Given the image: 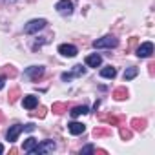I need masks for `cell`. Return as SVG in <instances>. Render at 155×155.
Returning a JSON list of instances; mask_svg holds the SVG:
<instances>
[{"instance_id":"obj_1","label":"cell","mask_w":155,"mask_h":155,"mask_svg":"<svg viewBox=\"0 0 155 155\" xmlns=\"http://www.w3.org/2000/svg\"><path fill=\"white\" fill-rule=\"evenodd\" d=\"M119 46V38H115L113 35H106L99 40L93 42V48L95 49H102V48H117Z\"/></svg>"},{"instance_id":"obj_2","label":"cell","mask_w":155,"mask_h":155,"mask_svg":"<svg viewBox=\"0 0 155 155\" xmlns=\"http://www.w3.org/2000/svg\"><path fill=\"white\" fill-rule=\"evenodd\" d=\"M46 20L44 18H35V20H29L26 26H24V33H28V35H33V33H38L40 29H44L46 28Z\"/></svg>"},{"instance_id":"obj_3","label":"cell","mask_w":155,"mask_h":155,"mask_svg":"<svg viewBox=\"0 0 155 155\" xmlns=\"http://www.w3.org/2000/svg\"><path fill=\"white\" fill-rule=\"evenodd\" d=\"M57 148V144L53 142V140H42L40 144H37L29 153H33V155H42V153H49V151H53Z\"/></svg>"},{"instance_id":"obj_4","label":"cell","mask_w":155,"mask_h":155,"mask_svg":"<svg viewBox=\"0 0 155 155\" xmlns=\"http://www.w3.org/2000/svg\"><path fill=\"white\" fill-rule=\"evenodd\" d=\"M55 9L60 15H71L73 13V2L71 0H58V2L55 4Z\"/></svg>"},{"instance_id":"obj_5","label":"cell","mask_w":155,"mask_h":155,"mask_svg":"<svg viewBox=\"0 0 155 155\" xmlns=\"http://www.w3.org/2000/svg\"><path fill=\"white\" fill-rule=\"evenodd\" d=\"M151 53H153V44L151 42H144L137 49V57L139 58H148V57H151Z\"/></svg>"},{"instance_id":"obj_6","label":"cell","mask_w":155,"mask_h":155,"mask_svg":"<svg viewBox=\"0 0 155 155\" xmlns=\"http://www.w3.org/2000/svg\"><path fill=\"white\" fill-rule=\"evenodd\" d=\"M58 53L62 57H75L77 53H79V49H77V46H73V44H60L58 46Z\"/></svg>"},{"instance_id":"obj_7","label":"cell","mask_w":155,"mask_h":155,"mask_svg":"<svg viewBox=\"0 0 155 155\" xmlns=\"http://www.w3.org/2000/svg\"><path fill=\"white\" fill-rule=\"evenodd\" d=\"M26 77H29L31 81H37L38 77H42L44 75V68L42 66H31V68H28L26 69V73H24Z\"/></svg>"},{"instance_id":"obj_8","label":"cell","mask_w":155,"mask_h":155,"mask_svg":"<svg viewBox=\"0 0 155 155\" xmlns=\"http://www.w3.org/2000/svg\"><path fill=\"white\" fill-rule=\"evenodd\" d=\"M22 131H24V126H20V124H15V126H11V128L8 130V140H9V142H15Z\"/></svg>"},{"instance_id":"obj_9","label":"cell","mask_w":155,"mask_h":155,"mask_svg":"<svg viewBox=\"0 0 155 155\" xmlns=\"http://www.w3.org/2000/svg\"><path fill=\"white\" fill-rule=\"evenodd\" d=\"M86 68H82L81 64L79 66H73V71L71 73H62V81H71L73 77H79V75H84Z\"/></svg>"},{"instance_id":"obj_10","label":"cell","mask_w":155,"mask_h":155,"mask_svg":"<svg viewBox=\"0 0 155 155\" xmlns=\"http://www.w3.org/2000/svg\"><path fill=\"white\" fill-rule=\"evenodd\" d=\"M101 64H102V57L99 53H91V55L86 57V66L88 68H99Z\"/></svg>"},{"instance_id":"obj_11","label":"cell","mask_w":155,"mask_h":155,"mask_svg":"<svg viewBox=\"0 0 155 155\" xmlns=\"http://www.w3.org/2000/svg\"><path fill=\"white\" fill-rule=\"evenodd\" d=\"M22 106H24L26 110H35V108L38 106V99H37L35 95H26V97L22 99Z\"/></svg>"},{"instance_id":"obj_12","label":"cell","mask_w":155,"mask_h":155,"mask_svg":"<svg viewBox=\"0 0 155 155\" xmlns=\"http://www.w3.org/2000/svg\"><path fill=\"white\" fill-rule=\"evenodd\" d=\"M68 130H69L71 135H81V133H84L86 126L82 122H71V124H68Z\"/></svg>"},{"instance_id":"obj_13","label":"cell","mask_w":155,"mask_h":155,"mask_svg":"<svg viewBox=\"0 0 155 155\" xmlns=\"http://www.w3.org/2000/svg\"><path fill=\"white\" fill-rule=\"evenodd\" d=\"M115 75H117V69L111 68V66H108V68H104V69L101 71V77H104V79H113Z\"/></svg>"},{"instance_id":"obj_14","label":"cell","mask_w":155,"mask_h":155,"mask_svg":"<svg viewBox=\"0 0 155 155\" xmlns=\"http://www.w3.org/2000/svg\"><path fill=\"white\" fill-rule=\"evenodd\" d=\"M37 144H38V140H37V139H33V137L26 139V140H24V151H28V153H29V151H31Z\"/></svg>"},{"instance_id":"obj_15","label":"cell","mask_w":155,"mask_h":155,"mask_svg":"<svg viewBox=\"0 0 155 155\" xmlns=\"http://www.w3.org/2000/svg\"><path fill=\"white\" fill-rule=\"evenodd\" d=\"M137 73H139L137 68H128V69L124 71V81H131V79H135Z\"/></svg>"},{"instance_id":"obj_16","label":"cell","mask_w":155,"mask_h":155,"mask_svg":"<svg viewBox=\"0 0 155 155\" xmlns=\"http://www.w3.org/2000/svg\"><path fill=\"white\" fill-rule=\"evenodd\" d=\"M90 110L86 108V106H77V108H73L71 110V117H79V115H86Z\"/></svg>"},{"instance_id":"obj_17","label":"cell","mask_w":155,"mask_h":155,"mask_svg":"<svg viewBox=\"0 0 155 155\" xmlns=\"http://www.w3.org/2000/svg\"><path fill=\"white\" fill-rule=\"evenodd\" d=\"M126 95H128V91H124V90H119V91H117V99H119V101L126 99Z\"/></svg>"},{"instance_id":"obj_18","label":"cell","mask_w":155,"mask_h":155,"mask_svg":"<svg viewBox=\"0 0 155 155\" xmlns=\"http://www.w3.org/2000/svg\"><path fill=\"white\" fill-rule=\"evenodd\" d=\"M91 151H95V148H93V146H91V144H90V146H86V148H82V150H81V153H91Z\"/></svg>"},{"instance_id":"obj_19","label":"cell","mask_w":155,"mask_h":155,"mask_svg":"<svg viewBox=\"0 0 155 155\" xmlns=\"http://www.w3.org/2000/svg\"><path fill=\"white\" fill-rule=\"evenodd\" d=\"M24 130H26V131H33V130H35V124H26Z\"/></svg>"},{"instance_id":"obj_20","label":"cell","mask_w":155,"mask_h":155,"mask_svg":"<svg viewBox=\"0 0 155 155\" xmlns=\"http://www.w3.org/2000/svg\"><path fill=\"white\" fill-rule=\"evenodd\" d=\"M4 84H6V77H0V90L4 88Z\"/></svg>"},{"instance_id":"obj_21","label":"cell","mask_w":155,"mask_h":155,"mask_svg":"<svg viewBox=\"0 0 155 155\" xmlns=\"http://www.w3.org/2000/svg\"><path fill=\"white\" fill-rule=\"evenodd\" d=\"M0 153H4V146L2 144H0Z\"/></svg>"}]
</instances>
